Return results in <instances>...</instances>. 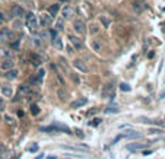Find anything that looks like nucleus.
<instances>
[{"mask_svg":"<svg viewBox=\"0 0 165 159\" xmlns=\"http://www.w3.org/2000/svg\"><path fill=\"white\" fill-rule=\"evenodd\" d=\"M44 76H45V70H44V69H40V70H38V74L32 79V82L34 83H41L43 79H44Z\"/></svg>","mask_w":165,"mask_h":159,"instance_id":"nucleus-13","label":"nucleus"},{"mask_svg":"<svg viewBox=\"0 0 165 159\" xmlns=\"http://www.w3.org/2000/svg\"><path fill=\"white\" fill-rule=\"evenodd\" d=\"M18 74H19V70L13 67V69H10V70H7L6 73H4V77L9 79V80H15V79L18 77Z\"/></svg>","mask_w":165,"mask_h":159,"instance_id":"nucleus-9","label":"nucleus"},{"mask_svg":"<svg viewBox=\"0 0 165 159\" xmlns=\"http://www.w3.org/2000/svg\"><path fill=\"white\" fill-rule=\"evenodd\" d=\"M25 23H26V26H28V28L35 29V28L38 26V19H37V16L34 15L32 12H29V13H26V15H25Z\"/></svg>","mask_w":165,"mask_h":159,"instance_id":"nucleus-1","label":"nucleus"},{"mask_svg":"<svg viewBox=\"0 0 165 159\" xmlns=\"http://www.w3.org/2000/svg\"><path fill=\"white\" fill-rule=\"evenodd\" d=\"M92 48H94V50H95V51H101V48H102V47H101V42H99L98 39H95V41H92Z\"/></svg>","mask_w":165,"mask_h":159,"instance_id":"nucleus-19","label":"nucleus"},{"mask_svg":"<svg viewBox=\"0 0 165 159\" xmlns=\"http://www.w3.org/2000/svg\"><path fill=\"white\" fill-rule=\"evenodd\" d=\"M6 121H7L9 124H12V121H13V120H12V118H10L9 115H6Z\"/></svg>","mask_w":165,"mask_h":159,"instance_id":"nucleus-32","label":"nucleus"},{"mask_svg":"<svg viewBox=\"0 0 165 159\" xmlns=\"http://www.w3.org/2000/svg\"><path fill=\"white\" fill-rule=\"evenodd\" d=\"M150 133H152V134H161V133H162V130H161V128H152V130H150Z\"/></svg>","mask_w":165,"mask_h":159,"instance_id":"nucleus-27","label":"nucleus"},{"mask_svg":"<svg viewBox=\"0 0 165 159\" xmlns=\"http://www.w3.org/2000/svg\"><path fill=\"white\" fill-rule=\"evenodd\" d=\"M63 25H65L63 20H57V23H56V29H57V31H62V29H63Z\"/></svg>","mask_w":165,"mask_h":159,"instance_id":"nucleus-26","label":"nucleus"},{"mask_svg":"<svg viewBox=\"0 0 165 159\" xmlns=\"http://www.w3.org/2000/svg\"><path fill=\"white\" fill-rule=\"evenodd\" d=\"M12 15H13V16H18V18H22V16L25 15V10H23L21 6L15 4V6L12 7Z\"/></svg>","mask_w":165,"mask_h":159,"instance_id":"nucleus-12","label":"nucleus"},{"mask_svg":"<svg viewBox=\"0 0 165 159\" xmlns=\"http://www.w3.org/2000/svg\"><path fill=\"white\" fill-rule=\"evenodd\" d=\"M120 89H121L123 92H129V90H130V85H127V83H121V85H120Z\"/></svg>","mask_w":165,"mask_h":159,"instance_id":"nucleus-25","label":"nucleus"},{"mask_svg":"<svg viewBox=\"0 0 165 159\" xmlns=\"http://www.w3.org/2000/svg\"><path fill=\"white\" fill-rule=\"evenodd\" d=\"M99 20L102 22V25H104L105 28H108V26H110V23H111V22H110V19H107L105 16H99Z\"/></svg>","mask_w":165,"mask_h":159,"instance_id":"nucleus-21","label":"nucleus"},{"mask_svg":"<svg viewBox=\"0 0 165 159\" xmlns=\"http://www.w3.org/2000/svg\"><path fill=\"white\" fill-rule=\"evenodd\" d=\"M86 104H88V99H86V98H79V99H76V101L72 102V108H73V109H78V108L86 105Z\"/></svg>","mask_w":165,"mask_h":159,"instance_id":"nucleus-10","label":"nucleus"},{"mask_svg":"<svg viewBox=\"0 0 165 159\" xmlns=\"http://www.w3.org/2000/svg\"><path fill=\"white\" fill-rule=\"evenodd\" d=\"M12 48H15V50L19 48V41H15V44H12Z\"/></svg>","mask_w":165,"mask_h":159,"instance_id":"nucleus-31","label":"nucleus"},{"mask_svg":"<svg viewBox=\"0 0 165 159\" xmlns=\"http://www.w3.org/2000/svg\"><path fill=\"white\" fill-rule=\"evenodd\" d=\"M34 42H35L38 47H40V44H41V42H40V38H35V41H34Z\"/></svg>","mask_w":165,"mask_h":159,"instance_id":"nucleus-34","label":"nucleus"},{"mask_svg":"<svg viewBox=\"0 0 165 159\" xmlns=\"http://www.w3.org/2000/svg\"><path fill=\"white\" fill-rule=\"evenodd\" d=\"M3 19H4V18H3V13H1V12H0V23H1V22H3Z\"/></svg>","mask_w":165,"mask_h":159,"instance_id":"nucleus-37","label":"nucleus"},{"mask_svg":"<svg viewBox=\"0 0 165 159\" xmlns=\"http://www.w3.org/2000/svg\"><path fill=\"white\" fill-rule=\"evenodd\" d=\"M102 120L101 118H94L92 121H89V125H92V127H97V125H99V123H101Z\"/></svg>","mask_w":165,"mask_h":159,"instance_id":"nucleus-24","label":"nucleus"},{"mask_svg":"<svg viewBox=\"0 0 165 159\" xmlns=\"http://www.w3.org/2000/svg\"><path fill=\"white\" fill-rule=\"evenodd\" d=\"M94 112H97V109H92V111H89V112H88V115H92Z\"/></svg>","mask_w":165,"mask_h":159,"instance_id":"nucleus-36","label":"nucleus"},{"mask_svg":"<svg viewBox=\"0 0 165 159\" xmlns=\"http://www.w3.org/2000/svg\"><path fill=\"white\" fill-rule=\"evenodd\" d=\"M31 58H32V64L35 66V67L41 64V60H40V57H35L34 54H31Z\"/></svg>","mask_w":165,"mask_h":159,"instance_id":"nucleus-22","label":"nucleus"},{"mask_svg":"<svg viewBox=\"0 0 165 159\" xmlns=\"http://www.w3.org/2000/svg\"><path fill=\"white\" fill-rule=\"evenodd\" d=\"M1 95L3 96H6V98H10L12 95H13V90H12V88L10 86H1Z\"/></svg>","mask_w":165,"mask_h":159,"instance_id":"nucleus-14","label":"nucleus"},{"mask_svg":"<svg viewBox=\"0 0 165 159\" xmlns=\"http://www.w3.org/2000/svg\"><path fill=\"white\" fill-rule=\"evenodd\" d=\"M70 77H72L76 83H79V79H78V76H76V74H73V73H72V74H70Z\"/></svg>","mask_w":165,"mask_h":159,"instance_id":"nucleus-30","label":"nucleus"},{"mask_svg":"<svg viewBox=\"0 0 165 159\" xmlns=\"http://www.w3.org/2000/svg\"><path fill=\"white\" fill-rule=\"evenodd\" d=\"M59 7H60V4H51L48 9V13L51 16H54V15H57V12H59Z\"/></svg>","mask_w":165,"mask_h":159,"instance_id":"nucleus-16","label":"nucleus"},{"mask_svg":"<svg viewBox=\"0 0 165 159\" xmlns=\"http://www.w3.org/2000/svg\"><path fill=\"white\" fill-rule=\"evenodd\" d=\"M28 150H29V152H32V153H35V152L38 150V144H34V146H31Z\"/></svg>","mask_w":165,"mask_h":159,"instance_id":"nucleus-28","label":"nucleus"},{"mask_svg":"<svg viewBox=\"0 0 165 159\" xmlns=\"http://www.w3.org/2000/svg\"><path fill=\"white\" fill-rule=\"evenodd\" d=\"M73 64H75V67H76V69H79V70L83 71V73H88V71H89L88 66L83 63L82 60H75V63H73Z\"/></svg>","mask_w":165,"mask_h":159,"instance_id":"nucleus-11","label":"nucleus"},{"mask_svg":"<svg viewBox=\"0 0 165 159\" xmlns=\"http://www.w3.org/2000/svg\"><path fill=\"white\" fill-rule=\"evenodd\" d=\"M10 36H12V32H10L7 28H3V29L0 31V42H4V41L10 39Z\"/></svg>","mask_w":165,"mask_h":159,"instance_id":"nucleus-8","label":"nucleus"},{"mask_svg":"<svg viewBox=\"0 0 165 159\" xmlns=\"http://www.w3.org/2000/svg\"><path fill=\"white\" fill-rule=\"evenodd\" d=\"M50 35H51V42H53L54 48L62 50V48H63V42H62V38L57 35V31H56V29H51V31H50Z\"/></svg>","mask_w":165,"mask_h":159,"instance_id":"nucleus-2","label":"nucleus"},{"mask_svg":"<svg viewBox=\"0 0 165 159\" xmlns=\"http://www.w3.org/2000/svg\"><path fill=\"white\" fill-rule=\"evenodd\" d=\"M98 31H99L98 25H97V23H92V25H91V29H89V32H91V34H97Z\"/></svg>","mask_w":165,"mask_h":159,"instance_id":"nucleus-23","label":"nucleus"},{"mask_svg":"<svg viewBox=\"0 0 165 159\" xmlns=\"http://www.w3.org/2000/svg\"><path fill=\"white\" fill-rule=\"evenodd\" d=\"M19 92H21V93H25V95H28V93L31 92V86H29V85H21V88H19Z\"/></svg>","mask_w":165,"mask_h":159,"instance_id":"nucleus-17","label":"nucleus"},{"mask_svg":"<svg viewBox=\"0 0 165 159\" xmlns=\"http://www.w3.org/2000/svg\"><path fill=\"white\" fill-rule=\"evenodd\" d=\"M44 156H45V155H44V153H40V155H38V156H35V159H43V158H44Z\"/></svg>","mask_w":165,"mask_h":159,"instance_id":"nucleus-33","label":"nucleus"},{"mask_svg":"<svg viewBox=\"0 0 165 159\" xmlns=\"http://www.w3.org/2000/svg\"><path fill=\"white\" fill-rule=\"evenodd\" d=\"M51 20H53V19H51V15H41V25H43V26L47 28L50 23H51Z\"/></svg>","mask_w":165,"mask_h":159,"instance_id":"nucleus-15","label":"nucleus"},{"mask_svg":"<svg viewBox=\"0 0 165 159\" xmlns=\"http://www.w3.org/2000/svg\"><path fill=\"white\" fill-rule=\"evenodd\" d=\"M149 144H142V143H132V144H129L127 146V150H130V152H137V150H143V149H146Z\"/></svg>","mask_w":165,"mask_h":159,"instance_id":"nucleus-7","label":"nucleus"},{"mask_svg":"<svg viewBox=\"0 0 165 159\" xmlns=\"http://www.w3.org/2000/svg\"><path fill=\"white\" fill-rule=\"evenodd\" d=\"M150 153H152V150H145L143 152V155H150Z\"/></svg>","mask_w":165,"mask_h":159,"instance_id":"nucleus-35","label":"nucleus"},{"mask_svg":"<svg viewBox=\"0 0 165 159\" xmlns=\"http://www.w3.org/2000/svg\"><path fill=\"white\" fill-rule=\"evenodd\" d=\"M73 28H75V31H76L78 34H85V32H86V25H85V22L81 20V19H76V20L73 22Z\"/></svg>","mask_w":165,"mask_h":159,"instance_id":"nucleus-4","label":"nucleus"},{"mask_svg":"<svg viewBox=\"0 0 165 159\" xmlns=\"http://www.w3.org/2000/svg\"><path fill=\"white\" fill-rule=\"evenodd\" d=\"M104 112H105V114H118V112H120V108H117V106H111V108H107Z\"/></svg>","mask_w":165,"mask_h":159,"instance_id":"nucleus-18","label":"nucleus"},{"mask_svg":"<svg viewBox=\"0 0 165 159\" xmlns=\"http://www.w3.org/2000/svg\"><path fill=\"white\" fill-rule=\"evenodd\" d=\"M3 109H4V101H3V99L0 98V112H1Z\"/></svg>","mask_w":165,"mask_h":159,"instance_id":"nucleus-29","label":"nucleus"},{"mask_svg":"<svg viewBox=\"0 0 165 159\" xmlns=\"http://www.w3.org/2000/svg\"><path fill=\"white\" fill-rule=\"evenodd\" d=\"M69 41H70V44L76 48V50H82L83 48V42L78 38V36H73V35H69Z\"/></svg>","mask_w":165,"mask_h":159,"instance_id":"nucleus-6","label":"nucleus"},{"mask_svg":"<svg viewBox=\"0 0 165 159\" xmlns=\"http://www.w3.org/2000/svg\"><path fill=\"white\" fill-rule=\"evenodd\" d=\"M31 114H32V115H38V114H40V106L37 105V104H32V105H31Z\"/></svg>","mask_w":165,"mask_h":159,"instance_id":"nucleus-20","label":"nucleus"},{"mask_svg":"<svg viewBox=\"0 0 165 159\" xmlns=\"http://www.w3.org/2000/svg\"><path fill=\"white\" fill-rule=\"evenodd\" d=\"M72 15H73V9H72V6L70 4H65L63 7H62V18L67 20V19L72 18Z\"/></svg>","mask_w":165,"mask_h":159,"instance_id":"nucleus-5","label":"nucleus"},{"mask_svg":"<svg viewBox=\"0 0 165 159\" xmlns=\"http://www.w3.org/2000/svg\"><path fill=\"white\" fill-rule=\"evenodd\" d=\"M1 70L3 71H7V70H10V69H13L15 67V60L12 58V57H6L3 61H1Z\"/></svg>","mask_w":165,"mask_h":159,"instance_id":"nucleus-3","label":"nucleus"},{"mask_svg":"<svg viewBox=\"0 0 165 159\" xmlns=\"http://www.w3.org/2000/svg\"><path fill=\"white\" fill-rule=\"evenodd\" d=\"M47 159H57V158H56V156H48Z\"/></svg>","mask_w":165,"mask_h":159,"instance_id":"nucleus-38","label":"nucleus"}]
</instances>
